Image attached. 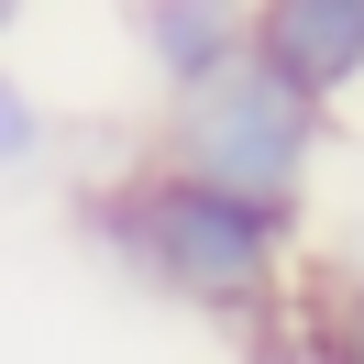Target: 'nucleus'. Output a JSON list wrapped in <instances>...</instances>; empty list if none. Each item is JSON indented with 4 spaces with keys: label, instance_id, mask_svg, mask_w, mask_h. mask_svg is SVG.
<instances>
[{
    "label": "nucleus",
    "instance_id": "1",
    "mask_svg": "<svg viewBox=\"0 0 364 364\" xmlns=\"http://www.w3.org/2000/svg\"><path fill=\"white\" fill-rule=\"evenodd\" d=\"M77 243L122 276V287L166 298V309L210 320V331H254L298 298V265H309V210L298 199H243V188H210L166 155H122L100 166L67 199Z\"/></svg>",
    "mask_w": 364,
    "mask_h": 364
},
{
    "label": "nucleus",
    "instance_id": "2",
    "mask_svg": "<svg viewBox=\"0 0 364 364\" xmlns=\"http://www.w3.org/2000/svg\"><path fill=\"white\" fill-rule=\"evenodd\" d=\"M331 144H342V111H320L298 77L265 67V55H232L221 77L155 100L144 155L188 166V177H210V188H243V199H298V210H309Z\"/></svg>",
    "mask_w": 364,
    "mask_h": 364
},
{
    "label": "nucleus",
    "instance_id": "3",
    "mask_svg": "<svg viewBox=\"0 0 364 364\" xmlns=\"http://www.w3.org/2000/svg\"><path fill=\"white\" fill-rule=\"evenodd\" d=\"M254 55L276 77H298L320 111H353L364 100V0H254Z\"/></svg>",
    "mask_w": 364,
    "mask_h": 364
},
{
    "label": "nucleus",
    "instance_id": "4",
    "mask_svg": "<svg viewBox=\"0 0 364 364\" xmlns=\"http://www.w3.org/2000/svg\"><path fill=\"white\" fill-rule=\"evenodd\" d=\"M122 33H133L144 89L177 100V89H199V77H221L232 55H254V0H133Z\"/></svg>",
    "mask_w": 364,
    "mask_h": 364
},
{
    "label": "nucleus",
    "instance_id": "5",
    "mask_svg": "<svg viewBox=\"0 0 364 364\" xmlns=\"http://www.w3.org/2000/svg\"><path fill=\"white\" fill-rule=\"evenodd\" d=\"M298 320L331 342V364H364V254H309L298 265Z\"/></svg>",
    "mask_w": 364,
    "mask_h": 364
},
{
    "label": "nucleus",
    "instance_id": "6",
    "mask_svg": "<svg viewBox=\"0 0 364 364\" xmlns=\"http://www.w3.org/2000/svg\"><path fill=\"white\" fill-rule=\"evenodd\" d=\"M45 166H55V111H45V89L0 55V188H11V177H45Z\"/></svg>",
    "mask_w": 364,
    "mask_h": 364
},
{
    "label": "nucleus",
    "instance_id": "7",
    "mask_svg": "<svg viewBox=\"0 0 364 364\" xmlns=\"http://www.w3.org/2000/svg\"><path fill=\"white\" fill-rule=\"evenodd\" d=\"M232 342H243V364H331V342L298 320V298H287L276 320H254V331H232Z\"/></svg>",
    "mask_w": 364,
    "mask_h": 364
},
{
    "label": "nucleus",
    "instance_id": "8",
    "mask_svg": "<svg viewBox=\"0 0 364 364\" xmlns=\"http://www.w3.org/2000/svg\"><path fill=\"white\" fill-rule=\"evenodd\" d=\"M33 23V0H0V45H11V33H23Z\"/></svg>",
    "mask_w": 364,
    "mask_h": 364
}]
</instances>
